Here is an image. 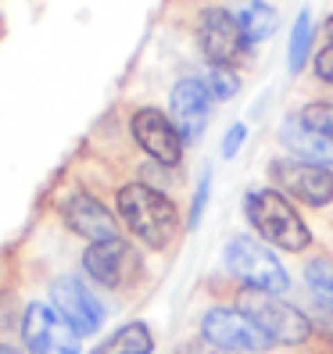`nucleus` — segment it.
<instances>
[{"mask_svg": "<svg viewBox=\"0 0 333 354\" xmlns=\"http://www.w3.org/2000/svg\"><path fill=\"white\" fill-rule=\"evenodd\" d=\"M118 215L126 222V229L140 240L147 243L151 251H161L169 247L179 233V212L176 204L165 197L161 190L147 183H129L118 190Z\"/></svg>", "mask_w": 333, "mask_h": 354, "instance_id": "obj_1", "label": "nucleus"}, {"mask_svg": "<svg viewBox=\"0 0 333 354\" xmlns=\"http://www.w3.org/2000/svg\"><path fill=\"white\" fill-rule=\"evenodd\" d=\"M273 183L287 197H298L312 207H323L333 201V172L326 165H316V161H301V158H283V161H273Z\"/></svg>", "mask_w": 333, "mask_h": 354, "instance_id": "obj_8", "label": "nucleus"}, {"mask_svg": "<svg viewBox=\"0 0 333 354\" xmlns=\"http://www.w3.org/2000/svg\"><path fill=\"white\" fill-rule=\"evenodd\" d=\"M61 218H65V225L72 229V233H79L82 240H90V243L115 240V236H118L115 215H111L97 197L82 194V190H79V194H69L65 201H61Z\"/></svg>", "mask_w": 333, "mask_h": 354, "instance_id": "obj_11", "label": "nucleus"}, {"mask_svg": "<svg viewBox=\"0 0 333 354\" xmlns=\"http://www.w3.org/2000/svg\"><path fill=\"white\" fill-rule=\"evenodd\" d=\"M237 308L251 319L262 333L273 344H287V347H298L312 337V322L305 311H298L294 304L280 301L276 294H265V290H240L237 294Z\"/></svg>", "mask_w": 333, "mask_h": 354, "instance_id": "obj_3", "label": "nucleus"}, {"mask_svg": "<svg viewBox=\"0 0 333 354\" xmlns=\"http://www.w3.org/2000/svg\"><path fill=\"white\" fill-rule=\"evenodd\" d=\"M51 304L61 311V319H65L79 337H90V333H97L100 322H104L100 301L75 276H61V279L51 283Z\"/></svg>", "mask_w": 333, "mask_h": 354, "instance_id": "obj_9", "label": "nucleus"}, {"mask_svg": "<svg viewBox=\"0 0 333 354\" xmlns=\"http://www.w3.org/2000/svg\"><path fill=\"white\" fill-rule=\"evenodd\" d=\"M208 190H212V176H204V179H201V186H197V197H194V212H190V225H197V222H201V212H204Z\"/></svg>", "mask_w": 333, "mask_h": 354, "instance_id": "obj_23", "label": "nucleus"}, {"mask_svg": "<svg viewBox=\"0 0 333 354\" xmlns=\"http://www.w3.org/2000/svg\"><path fill=\"white\" fill-rule=\"evenodd\" d=\"M244 140H247V129L240 126V122H237V126H230V133H226V140H222V158H233L244 147Z\"/></svg>", "mask_w": 333, "mask_h": 354, "instance_id": "obj_21", "label": "nucleus"}, {"mask_svg": "<svg viewBox=\"0 0 333 354\" xmlns=\"http://www.w3.org/2000/svg\"><path fill=\"white\" fill-rule=\"evenodd\" d=\"M326 36H330V44H333V15H330V22H326Z\"/></svg>", "mask_w": 333, "mask_h": 354, "instance_id": "obj_26", "label": "nucleus"}, {"mask_svg": "<svg viewBox=\"0 0 333 354\" xmlns=\"http://www.w3.org/2000/svg\"><path fill=\"white\" fill-rule=\"evenodd\" d=\"M208 90H212L215 100H230L240 90V79L230 65H212V72H208Z\"/></svg>", "mask_w": 333, "mask_h": 354, "instance_id": "obj_19", "label": "nucleus"}, {"mask_svg": "<svg viewBox=\"0 0 333 354\" xmlns=\"http://www.w3.org/2000/svg\"><path fill=\"white\" fill-rule=\"evenodd\" d=\"M172 122L183 140H197L208 126V115H212V90L201 79H179L172 86Z\"/></svg>", "mask_w": 333, "mask_h": 354, "instance_id": "obj_13", "label": "nucleus"}, {"mask_svg": "<svg viewBox=\"0 0 333 354\" xmlns=\"http://www.w3.org/2000/svg\"><path fill=\"white\" fill-rule=\"evenodd\" d=\"M226 268L251 290H265V294H283L290 286L287 268L276 261V254L265 243L251 240V236H233L226 243Z\"/></svg>", "mask_w": 333, "mask_h": 354, "instance_id": "obj_4", "label": "nucleus"}, {"mask_svg": "<svg viewBox=\"0 0 333 354\" xmlns=\"http://www.w3.org/2000/svg\"><path fill=\"white\" fill-rule=\"evenodd\" d=\"M0 354H22V351H15V347H8V344H0Z\"/></svg>", "mask_w": 333, "mask_h": 354, "instance_id": "obj_25", "label": "nucleus"}, {"mask_svg": "<svg viewBox=\"0 0 333 354\" xmlns=\"http://www.w3.org/2000/svg\"><path fill=\"white\" fill-rule=\"evenodd\" d=\"M308 50H312V15L301 11L298 22H294V32H290V50H287V65H290V72H294V75L305 68Z\"/></svg>", "mask_w": 333, "mask_h": 354, "instance_id": "obj_17", "label": "nucleus"}, {"mask_svg": "<svg viewBox=\"0 0 333 354\" xmlns=\"http://www.w3.org/2000/svg\"><path fill=\"white\" fill-rule=\"evenodd\" d=\"M240 26H244V36H247V44H258V39L265 36H273L276 32V11L262 4V0H251V4H244L240 8Z\"/></svg>", "mask_w": 333, "mask_h": 354, "instance_id": "obj_16", "label": "nucleus"}, {"mask_svg": "<svg viewBox=\"0 0 333 354\" xmlns=\"http://www.w3.org/2000/svg\"><path fill=\"white\" fill-rule=\"evenodd\" d=\"M186 354H237V351H226V347H215V344H208V340H201L197 347H190Z\"/></svg>", "mask_w": 333, "mask_h": 354, "instance_id": "obj_24", "label": "nucleus"}, {"mask_svg": "<svg viewBox=\"0 0 333 354\" xmlns=\"http://www.w3.org/2000/svg\"><path fill=\"white\" fill-rule=\"evenodd\" d=\"M301 118L308 122L312 129H319L323 136L333 140V104H326V100H312L308 108L301 111Z\"/></svg>", "mask_w": 333, "mask_h": 354, "instance_id": "obj_20", "label": "nucleus"}, {"mask_svg": "<svg viewBox=\"0 0 333 354\" xmlns=\"http://www.w3.org/2000/svg\"><path fill=\"white\" fill-rule=\"evenodd\" d=\"M316 75L333 86V44H330V47H323V50L316 54Z\"/></svg>", "mask_w": 333, "mask_h": 354, "instance_id": "obj_22", "label": "nucleus"}, {"mask_svg": "<svg viewBox=\"0 0 333 354\" xmlns=\"http://www.w3.org/2000/svg\"><path fill=\"white\" fill-rule=\"evenodd\" d=\"M197 44H201V54L212 61V65H237V61L247 54V36H244V26L240 18L222 11V8H208L197 22Z\"/></svg>", "mask_w": 333, "mask_h": 354, "instance_id": "obj_6", "label": "nucleus"}, {"mask_svg": "<svg viewBox=\"0 0 333 354\" xmlns=\"http://www.w3.org/2000/svg\"><path fill=\"white\" fill-rule=\"evenodd\" d=\"M244 212H247V222H251L269 243L283 247V251H305L312 243L308 225L301 222L294 204H290L287 194H280V190H251L244 201Z\"/></svg>", "mask_w": 333, "mask_h": 354, "instance_id": "obj_2", "label": "nucleus"}, {"mask_svg": "<svg viewBox=\"0 0 333 354\" xmlns=\"http://www.w3.org/2000/svg\"><path fill=\"white\" fill-rule=\"evenodd\" d=\"M305 279H308V286H312V294H316L326 308H333V261H330V258L308 261Z\"/></svg>", "mask_w": 333, "mask_h": 354, "instance_id": "obj_18", "label": "nucleus"}, {"mask_svg": "<svg viewBox=\"0 0 333 354\" xmlns=\"http://www.w3.org/2000/svg\"><path fill=\"white\" fill-rule=\"evenodd\" d=\"M280 140H283V147L294 151L301 161H316V165H326V169L333 165V140L323 136L319 129H312L301 115L283 122V126H280Z\"/></svg>", "mask_w": 333, "mask_h": 354, "instance_id": "obj_14", "label": "nucleus"}, {"mask_svg": "<svg viewBox=\"0 0 333 354\" xmlns=\"http://www.w3.org/2000/svg\"><path fill=\"white\" fill-rule=\"evenodd\" d=\"M154 351V340H151V329L143 322H129L122 326L115 337H108L93 354H151Z\"/></svg>", "mask_w": 333, "mask_h": 354, "instance_id": "obj_15", "label": "nucleus"}, {"mask_svg": "<svg viewBox=\"0 0 333 354\" xmlns=\"http://www.w3.org/2000/svg\"><path fill=\"white\" fill-rule=\"evenodd\" d=\"M201 337L208 344L237 351V354H258V351L273 347V340H269L240 308H208L204 319H201Z\"/></svg>", "mask_w": 333, "mask_h": 354, "instance_id": "obj_5", "label": "nucleus"}, {"mask_svg": "<svg viewBox=\"0 0 333 354\" xmlns=\"http://www.w3.org/2000/svg\"><path fill=\"white\" fill-rule=\"evenodd\" d=\"M82 268L87 276L100 286H122L133 272H136V254L126 240H100V243H90L87 254H82Z\"/></svg>", "mask_w": 333, "mask_h": 354, "instance_id": "obj_12", "label": "nucleus"}, {"mask_svg": "<svg viewBox=\"0 0 333 354\" xmlns=\"http://www.w3.org/2000/svg\"><path fill=\"white\" fill-rule=\"evenodd\" d=\"M133 140L147 151L158 165H179L183 158V136L172 118H165L158 108H140L129 122Z\"/></svg>", "mask_w": 333, "mask_h": 354, "instance_id": "obj_10", "label": "nucleus"}, {"mask_svg": "<svg viewBox=\"0 0 333 354\" xmlns=\"http://www.w3.org/2000/svg\"><path fill=\"white\" fill-rule=\"evenodd\" d=\"M22 340L29 354H79V333L54 304H29L22 315Z\"/></svg>", "mask_w": 333, "mask_h": 354, "instance_id": "obj_7", "label": "nucleus"}]
</instances>
